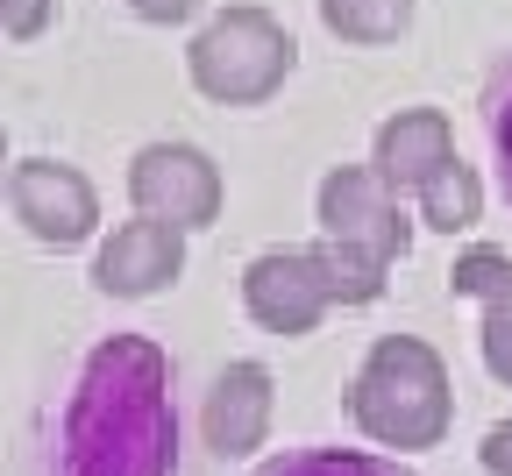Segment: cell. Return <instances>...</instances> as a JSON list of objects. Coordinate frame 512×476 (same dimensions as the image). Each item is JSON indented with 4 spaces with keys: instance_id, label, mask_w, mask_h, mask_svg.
Masks as SVG:
<instances>
[{
    "instance_id": "cell-1",
    "label": "cell",
    "mask_w": 512,
    "mask_h": 476,
    "mask_svg": "<svg viewBox=\"0 0 512 476\" xmlns=\"http://www.w3.org/2000/svg\"><path fill=\"white\" fill-rule=\"evenodd\" d=\"M178 405L171 363L150 334H107L79 356V377L50 427V476H171Z\"/></svg>"
},
{
    "instance_id": "cell-2",
    "label": "cell",
    "mask_w": 512,
    "mask_h": 476,
    "mask_svg": "<svg viewBox=\"0 0 512 476\" xmlns=\"http://www.w3.org/2000/svg\"><path fill=\"white\" fill-rule=\"evenodd\" d=\"M349 420L377 448H441L448 420H456V391H448V363L420 342V334H377L370 356L349 377Z\"/></svg>"
},
{
    "instance_id": "cell-3",
    "label": "cell",
    "mask_w": 512,
    "mask_h": 476,
    "mask_svg": "<svg viewBox=\"0 0 512 476\" xmlns=\"http://www.w3.org/2000/svg\"><path fill=\"white\" fill-rule=\"evenodd\" d=\"M292 64H299V43L271 8H221L200 22V36L185 50L192 86L221 107H264L292 79Z\"/></svg>"
},
{
    "instance_id": "cell-4",
    "label": "cell",
    "mask_w": 512,
    "mask_h": 476,
    "mask_svg": "<svg viewBox=\"0 0 512 476\" xmlns=\"http://www.w3.org/2000/svg\"><path fill=\"white\" fill-rule=\"evenodd\" d=\"M313 221H320V242H335L342 256H356L363 270H377V278H392V263L413 249V221L399 207V192L370 164H335L320 178Z\"/></svg>"
},
{
    "instance_id": "cell-5",
    "label": "cell",
    "mask_w": 512,
    "mask_h": 476,
    "mask_svg": "<svg viewBox=\"0 0 512 476\" xmlns=\"http://www.w3.org/2000/svg\"><path fill=\"white\" fill-rule=\"evenodd\" d=\"M242 306L264 334H313L335 313V270L320 256V242L306 249H264L242 270Z\"/></svg>"
},
{
    "instance_id": "cell-6",
    "label": "cell",
    "mask_w": 512,
    "mask_h": 476,
    "mask_svg": "<svg viewBox=\"0 0 512 476\" xmlns=\"http://www.w3.org/2000/svg\"><path fill=\"white\" fill-rule=\"evenodd\" d=\"M128 199L136 214L171 221V228H214L221 221V164L200 143H143L128 164Z\"/></svg>"
},
{
    "instance_id": "cell-7",
    "label": "cell",
    "mask_w": 512,
    "mask_h": 476,
    "mask_svg": "<svg viewBox=\"0 0 512 476\" xmlns=\"http://www.w3.org/2000/svg\"><path fill=\"white\" fill-rule=\"evenodd\" d=\"M8 207L15 221L43 242V249H79L100 228V192L79 164H57V157H22L8 171Z\"/></svg>"
},
{
    "instance_id": "cell-8",
    "label": "cell",
    "mask_w": 512,
    "mask_h": 476,
    "mask_svg": "<svg viewBox=\"0 0 512 476\" xmlns=\"http://www.w3.org/2000/svg\"><path fill=\"white\" fill-rule=\"evenodd\" d=\"M178 270H185V228L171 221H121L100 249H93V285L107 299H157L164 285H178Z\"/></svg>"
},
{
    "instance_id": "cell-9",
    "label": "cell",
    "mask_w": 512,
    "mask_h": 476,
    "mask_svg": "<svg viewBox=\"0 0 512 476\" xmlns=\"http://www.w3.org/2000/svg\"><path fill=\"white\" fill-rule=\"evenodd\" d=\"M448 164H456V128H448L441 107H399V114H384L377 135H370V171L399 199L406 192L420 199V185L441 178Z\"/></svg>"
},
{
    "instance_id": "cell-10",
    "label": "cell",
    "mask_w": 512,
    "mask_h": 476,
    "mask_svg": "<svg viewBox=\"0 0 512 476\" xmlns=\"http://www.w3.org/2000/svg\"><path fill=\"white\" fill-rule=\"evenodd\" d=\"M271 405H278V391H271V370L264 363H228L221 377H214V391H207V413H200V427H207V448L228 462V455H249V448H264V434H271Z\"/></svg>"
},
{
    "instance_id": "cell-11",
    "label": "cell",
    "mask_w": 512,
    "mask_h": 476,
    "mask_svg": "<svg viewBox=\"0 0 512 476\" xmlns=\"http://www.w3.org/2000/svg\"><path fill=\"white\" fill-rule=\"evenodd\" d=\"M420 221H427L434 235H470V228L484 221V178L456 157L441 178L420 185Z\"/></svg>"
},
{
    "instance_id": "cell-12",
    "label": "cell",
    "mask_w": 512,
    "mask_h": 476,
    "mask_svg": "<svg viewBox=\"0 0 512 476\" xmlns=\"http://www.w3.org/2000/svg\"><path fill=\"white\" fill-rule=\"evenodd\" d=\"M249 476H413L399 455H370V448H285L271 462H256Z\"/></svg>"
},
{
    "instance_id": "cell-13",
    "label": "cell",
    "mask_w": 512,
    "mask_h": 476,
    "mask_svg": "<svg viewBox=\"0 0 512 476\" xmlns=\"http://www.w3.org/2000/svg\"><path fill=\"white\" fill-rule=\"evenodd\" d=\"M313 8L342 43H399L413 29V0H313Z\"/></svg>"
},
{
    "instance_id": "cell-14",
    "label": "cell",
    "mask_w": 512,
    "mask_h": 476,
    "mask_svg": "<svg viewBox=\"0 0 512 476\" xmlns=\"http://www.w3.org/2000/svg\"><path fill=\"white\" fill-rule=\"evenodd\" d=\"M477 107H484V143H491V164H498V185H505V199H512V50L484 72V93H477Z\"/></svg>"
},
{
    "instance_id": "cell-15",
    "label": "cell",
    "mask_w": 512,
    "mask_h": 476,
    "mask_svg": "<svg viewBox=\"0 0 512 476\" xmlns=\"http://www.w3.org/2000/svg\"><path fill=\"white\" fill-rule=\"evenodd\" d=\"M505 278H512V256H505V249H484V242L448 263V285H456V299H491Z\"/></svg>"
},
{
    "instance_id": "cell-16",
    "label": "cell",
    "mask_w": 512,
    "mask_h": 476,
    "mask_svg": "<svg viewBox=\"0 0 512 476\" xmlns=\"http://www.w3.org/2000/svg\"><path fill=\"white\" fill-rule=\"evenodd\" d=\"M477 342H484V370L498 384H512V278L484 299V327H477Z\"/></svg>"
},
{
    "instance_id": "cell-17",
    "label": "cell",
    "mask_w": 512,
    "mask_h": 476,
    "mask_svg": "<svg viewBox=\"0 0 512 476\" xmlns=\"http://www.w3.org/2000/svg\"><path fill=\"white\" fill-rule=\"evenodd\" d=\"M50 8H57V0H0V36H15V43L43 36L50 29Z\"/></svg>"
},
{
    "instance_id": "cell-18",
    "label": "cell",
    "mask_w": 512,
    "mask_h": 476,
    "mask_svg": "<svg viewBox=\"0 0 512 476\" xmlns=\"http://www.w3.org/2000/svg\"><path fill=\"white\" fill-rule=\"evenodd\" d=\"M121 8L128 15H136V22H192V15H207V0H121Z\"/></svg>"
},
{
    "instance_id": "cell-19",
    "label": "cell",
    "mask_w": 512,
    "mask_h": 476,
    "mask_svg": "<svg viewBox=\"0 0 512 476\" xmlns=\"http://www.w3.org/2000/svg\"><path fill=\"white\" fill-rule=\"evenodd\" d=\"M477 462H484V476H512V420L484 427V441H477Z\"/></svg>"
},
{
    "instance_id": "cell-20",
    "label": "cell",
    "mask_w": 512,
    "mask_h": 476,
    "mask_svg": "<svg viewBox=\"0 0 512 476\" xmlns=\"http://www.w3.org/2000/svg\"><path fill=\"white\" fill-rule=\"evenodd\" d=\"M0 164H8V135H0Z\"/></svg>"
}]
</instances>
